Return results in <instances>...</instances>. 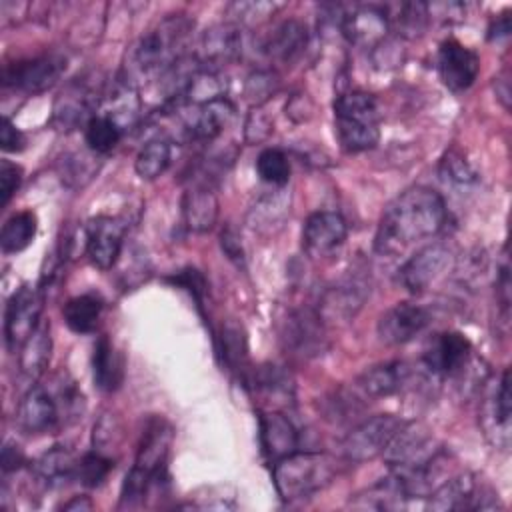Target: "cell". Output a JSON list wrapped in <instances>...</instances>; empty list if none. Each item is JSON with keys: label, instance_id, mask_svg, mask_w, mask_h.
Here are the masks:
<instances>
[{"label": "cell", "instance_id": "cell-1", "mask_svg": "<svg viewBox=\"0 0 512 512\" xmlns=\"http://www.w3.org/2000/svg\"><path fill=\"white\" fill-rule=\"evenodd\" d=\"M446 202L428 186H412L382 212L374 250L382 256L402 254L410 244L438 234L446 224Z\"/></svg>", "mask_w": 512, "mask_h": 512}, {"label": "cell", "instance_id": "cell-2", "mask_svg": "<svg viewBox=\"0 0 512 512\" xmlns=\"http://www.w3.org/2000/svg\"><path fill=\"white\" fill-rule=\"evenodd\" d=\"M172 438V426L162 416H154L146 422L136 450V460L122 482L120 508H140L154 490H162L168 484Z\"/></svg>", "mask_w": 512, "mask_h": 512}, {"label": "cell", "instance_id": "cell-3", "mask_svg": "<svg viewBox=\"0 0 512 512\" xmlns=\"http://www.w3.org/2000/svg\"><path fill=\"white\" fill-rule=\"evenodd\" d=\"M194 20L186 14H170L146 30L130 52V64L138 74H164L184 56V46L192 34Z\"/></svg>", "mask_w": 512, "mask_h": 512}, {"label": "cell", "instance_id": "cell-4", "mask_svg": "<svg viewBox=\"0 0 512 512\" xmlns=\"http://www.w3.org/2000/svg\"><path fill=\"white\" fill-rule=\"evenodd\" d=\"M338 474V462L326 452H292L272 464V478L284 502L304 500L324 490Z\"/></svg>", "mask_w": 512, "mask_h": 512}, {"label": "cell", "instance_id": "cell-5", "mask_svg": "<svg viewBox=\"0 0 512 512\" xmlns=\"http://www.w3.org/2000/svg\"><path fill=\"white\" fill-rule=\"evenodd\" d=\"M106 86L92 76L70 80L56 96L50 124L60 132L84 128L88 120L98 114Z\"/></svg>", "mask_w": 512, "mask_h": 512}, {"label": "cell", "instance_id": "cell-6", "mask_svg": "<svg viewBox=\"0 0 512 512\" xmlns=\"http://www.w3.org/2000/svg\"><path fill=\"white\" fill-rule=\"evenodd\" d=\"M66 70V56L44 52L32 58H22L4 64L2 86L24 94H42L50 90Z\"/></svg>", "mask_w": 512, "mask_h": 512}, {"label": "cell", "instance_id": "cell-7", "mask_svg": "<svg viewBox=\"0 0 512 512\" xmlns=\"http://www.w3.org/2000/svg\"><path fill=\"white\" fill-rule=\"evenodd\" d=\"M498 494L488 486L480 484V480L462 472L446 478L440 486H436L428 496L430 510H494L498 508Z\"/></svg>", "mask_w": 512, "mask_h": 512}, {"label": "cell", "instance_id": "cell-8", "mask_svg": "<svg viewBox=\"0 0 512 512\" xmlns=\"http://www.w3.org/2000/svg\"><path fill=\"white\" fill-rule=\"evenodd\" d=\"M406 422L394 414H376L354 426L344 442L342 452L350 462H366L382 456L394 436Z\"/></svg>", "mask_w": 512, "mask_h": 512}, {"label": "cell", "instance_id": "cell-9", "mask_svg": "<svg viewBox=\"0 0 512 512\" xmlns=\"http://www.w3.org/2000/svg\"><path fill=\"white\" fill-rule=\"evenodd\" d=\"M44 290L40 286L22 284L10 296L4 312V340L10 352H16L26 338L40 326L44 310Z\"/></svg>", "mask_w": 512, "mask_h": 512}, {"label": "cell", "instance_id": "cell-10", "mask_svg": "<svg viewBox=\"0 0 512 512\" xmlns=\"http://www.w3.org/2000/svg\"><path fill=\"white\" fill-rule=\"evenodd\" d=\"M454 264L452 250L442 242H432L412 254L398 270V284L410 294L428 290L438 278H442Z\"/></svg>", "mask_w": 512, "mask_h": 512}, {"label": "cell", "instance_id": "cell-11", "mask_svg": "<svg viewBox=\"0 0 512 512\" xmlns=\"http://www.w3.org/2000/svg\"><path fill=\"white\" fill-rule=\"evenodd\" d=\"M16 424L26 434H48L66 426L64 412L50 386L34 384L28 388L18 404Z\"/></svg>", "mask_w": 512, "mask_h": 512}, {"label": "cell", "instance_id": "cell-12", "mask_svg": "<svg viewBox=\"0 0 512 512\" xmlns=\"http://www.w3.org/2000/svg\"><path fill=\"white\" fill-rule=\"evenodd\" d=\"M124 236L126 222L118 216H96L88 220L84 228L88 260L100 270H110L118 262Z\"/></svg>", "mask_w": 512, "mask_h": 512}, {"label": "cell", "instance_id": "cell-13", "mask_svg": "<svg viewBox=\"0 0 512 512\" xmlns=\"http://www.w3.org/2000/svg\"><path fill=\"white\" fill-rule=\"evenodd\" d=\"M470 356H472L470 340L464 334L450 330V332L436 334V338L426 348L422 362L432 376L450 378L460 374L470 364Z\"/></svg>", "mask_w": 512, "mask_h": 512}, {"label": "cell", "instance_id": "cell-14", "mask_svg": "<svg viewBox=\"0 0 512 512\" xmlns=\"http://www.w3.org/2000/svg\"><path fill=\"white\" fill-rule=\"evenodd\" d=\"M436 68L442 84L448 90L462 92L474 84L480 72V58L472 48L460 44L458 40H444L438 48Z\"/></svg>", "mask_w": 512, "mask_h": 512}, {"label": "cell", "instance_id": "cell-15", "mask_svg": "<svg viewBox=\"0 0 512 512\" xmlns=\"http://www.w3.org/2000/svg\"><path fill=\"white\" fill-rule=\"evenodd\" d=\"M430 310L414 302H398L388 308L378 320V338L388 346H400L416 338L428 324Z\"/></svg>", "mask_w": 512, "mask_h": 512}, {"label": "cell", "instance_id": "cell-16", "mask_svg": "<svg viewBox=\"0 0 512 512\" xmlns=\"http://www.w3.org/2000/svg\"><path fill=\"white\" fill-rule=\"evenodd\" d=\"M348 226L338 212L318 210L310 214L302 228V250L308 258H324L346 240Z\"/></svg>", "mask_w": 512, "mask_h": 512}, {"label": "cell", "instance_id": "cell-17", "mask_svg": "<svg viewBox=\"0 0 512 512\" xmlns=\"http://www.w3.org/2000/svg\"><path fill=\"white\" fill-rule=\"evenodd\" d=\"M388 16L384 6L364 4L352 6L348 12L342 14L340 30L350 44L362 48H378L388 32Z\"/></svg>", "mask_w": 512, "mask_h": 512}, {"label": "cell", "instance_id": "cell-18", "mask_svg": "<svg viewBox=\"0 0 512 512\" xmlns=\"http://www.w3.org/2000/svg\"><path fill=\"white\" fill-rule=\"evenodd\" d=\"M244 50V36L236 22H224L208 28L200 38V52L196 58L204 68L220 70L222 66L240 58Z\"/></svg>", "mask_w": 512, "mask_h": 512}, {"label": "cell", "instance_id": "cell-19", "mask_svg": "<svg viewBox=\"0 0 512 512\" xmlns=\"http://www.w3.org/2000/svg\"><path fill=\"white\" fill-rule=\"evenodd\" d=\"M234 112L236 108L226 96L194 106V114L184 122V136L190 142H202V144L212 142L232 122Z\"/></svg>", "mask_w": 512, "mask_h": 512}, {"label": "cell", "instance_id": "cell-20", "mask_svg": "<svg viewBox=\"0 0 512 512\" xmlns=\"http://www.w3.org/2000/svg\"><path fill=\"white\" fill-rule=\"evenodd\" d=\"M260 448L264 458L274 464L298 450V430L282 412H258Z\"/></svg>", "mask_w": 512, "mask_h": 512}, {"label": "cell", "instance_id": "cell-21", "mask_svg": "<svg viewBox=\"0 0 512 512\" xmlns=\"http://www.w3.org/2000/svg\"><path fill=\"white\" fill-rule=\"evenodd\" d=\"M510 416H512V400H510V370L502 372L500 382L484 400L482 408V426L486 434H492V442L496 446L506 448L510 438Z\"/></svg>", "mask_w": 512, "mask_h": 512}, {"label": "cell", "instance_id": "cell-22", "mask_svg": "<svg viewBox=\"0 0 512 512\" xmlns=\"http://www.w3.org/2000/svg\"><path fill=\"white\" fill-rule=\"evenodd\" d=\"M308 28L300 20H284L272 28V32L262 40V52L280 64H292L306 50Z\"/></svg>", "mask_w": 512, "mask_h": 512}, {"label": "cell", "instance_id": "cell-23", "mask_svg": "<svg viewBox=\"0 0 512 512\" xmlns=\"http://www.w3.org/2000/svg\"><path fill=\"white\" fill-rule=\"evenodd\" d=\"M182 222L190 232L202 234L218 220V198L206 182H196L182 194Z\"/></svg>", "mask_w": 512, "mask_h": 512}, {"label": "cell", "instance_id": "cell-24", "mask_svg": "<svg viewBox=\"0 0 512 512\" xmlns=\"http://www.w3.org/2000/svg\"><path fill=\"white\" fill-rule=\"evenodd\" d=\"M286 346H290L300 356L318 354L324 348L322 318L314 310H296L290 314L284 332Z\"/></svg>", "mask_w": 512, "mask_h": 512}, {"label": "cell", "instance_id": "cell-25", "mask_svg": "<svg viewBox=\"0 0 512 512\" xmlns=\"http://www.w3.org/2000/svg\"><path fill=\"white\" fill-rule=\"evenodd\" d=\"M408 378H410L408 364L402 360H392V362H382L372 368H366L358 376L356 386L368 398H384L400 392L408 382Z\"/></svg>", "mask_w": 512, "mask_h": 512}, {"label": "cell", "instance_id": "cell-26", "mask_svg": "<svg viewBox=\"0 0 512 512\" xmlns=\"http://www.w3.org/2000/svg\"><path fill=\"white\" fill-rule=\"evenodd\" d=\"M78 456L66 446H52L32 462L34 478L46 488H60L76 482Z\"/></svg>", "mask_w": 512, "mask_h": 512}, {"label": "cell", "instance_id": "cell-27", "mask_svg": "<svg viewBox=\"0 0 512 512\" xmlns=\"http://www.w3.org/2000/svg\"><path fill=\"white\" fill-rule=\"evenodd\" d=\"M94 384L100 392H116L124 382V358L108 336H100L92 352Z\"/></svg>", "mask_w": 512, "mask_h": 512}, {"label": "cell", "instance_id": "cell-28", "mask_svg": "<svg viewBox=\"0 0 512 512\" xmlns=\"http://www.w3.org/2000/svg\"><path fill=\"white\" fill-rule=\"evenodd\" d=\"M368 290L360 282H344L330 290L320 300L318 314L322 320H350L362 308Z\"/></svg>", "mask_w": 512, "mask_h": 512}, {"label": "cell", "instance_id": "cell-29", "mask_svg": "<svg viewBox=\"0 0 512 512\" xmlns=\"http://www.w3.org/2000/svg\"><path fill=\"white\" fill-rule=\"evenodd\" d=\"M52 356V336H50V322H40V326L26 338V342L18 348V366L20 372L28 380L40 378Z\"/></svg>", "mask_w": 512, "mask_h": 512}, {"label": "cell", "instance_id": "cell-30", "mask_svg": "<svg viewBox=\"0 0 512 512\" xmlns=\"http://www.w3.org/2000/svg\"><path fill=\"white\" fill-rule=\"evenodd\" d=\"M216 352L222 360V364L238 374L242 380H246L250 368H248V344L246 334L242 326L228 322L222 326V332L216 334Z\"/></svg>", "mask_w": 512, "mask_h": 512}, {"label": "cell", "instance_id": "cell-31", "mask_svg": "<svg viewBox=\"0 0 512 512\" xmlns=\"http://www.w3.org/2000/svg\"><path fill=\"white\" fill-rule=\"evenodd\" d=\"M104 308V300L96 292H86L66 300L62 306V318L66 326L76 334L94 332Z\"/></svg>", "mask_w": 512, "mask_h": 512}, {"label": "cell", "instance_id": "cell-32", "mask_svg": "<svg viewBox=\"0 0 512 512\" xmlns=\"http://www.w3.org/2000/svg\"><path fill=\"white\" fill-rule=\"evenodd\" d=\"M336 136L344 152L358 154L374 148L380 138L378 122L372 120H352V118H334Z\"/></svg>", "mask_w": 512, "mask_h": 512}, {"label": "cell", "instance_id": "cell-33", "mask_svg": "<svg viewBox=\"0 0 512 512\" xmlns=\"http://www.w3.org/2000/svg\"><path fill=\"white\" fill-rule=\"evenodd\" d=\"M406 500L408 498L402 492L400 484L390 474L388 478H382L380 482L372 484L364 492L356 494V498L350 500V506L360 510H396V508H402Z\"/></svg>", "mask_w": 512, "mask_h": 512}, {"label": "cell", "instance_id": "cell-34", "mask_svg": "<svg viewBox=\"0 0 512 512\" xmlns=\"http://www.w3.org/2000/svg\"><path fill=\"white\" fill-rule=\"evenodd\" d=\"M172 162V140L166 136L150 138L134 160V170L142 180H154L166 172Z\"/></svg>", "mask_w": 512, "mask_h": 512}, {"label": "cell", "instance_id": "cell-35", "mask_svg": "<svg viewBox=\"0 0 512 512\" xmlns=\"http://www.w3.org/2000/svg\"><path fill=\"white\" fill-rule=\"evenodd\" d=\"M38 218L32 210L12 214L0 232V248L4 254H18L28 248L36 236Z\"/></svg>", "mask_w": 512, "mask_h": 512}, {"label": "cell", "instance_id": "cell-36", "mask_svg": "<svg viewBox=\"0 0 512 512\" xmlns=\"http://www.w3.org/2000/svg\"><path fill=\"white\" fill-rule=\"evenodd\" d=\"M124 134V128L104 112L94 114L84 126V140L90 152L108 154L114 150Z\"/></svg>", "mask_w": 512, "mask_h": 512}, {"label": "cell", "instance_id": "cell-37", "mask_svg": "<svg viewBox=\"0 0 512 512\" xmlns=\"http://www.w3.org/2000/svg\"><path fill=\"white\" fill-rule=\"evenodd\" d=\"M386 10V8H384ZM394 14H388V26L396 28L398 34L406 38H416L424 32L428 18H430V6L424 2H404L394 6Z\"/></svg>", "mask_w": 512, "mask_h": 512}, {"label": "cell", "instance_id": "cell-38", "mask_svg": "<svg viewBox=\"0 0 512 512\" xmlns=\"http://www.w3.org/2000/svg\"><path fill=\"white\" fill-rule=\"evenodd\" d=\"M334 118L372 120L378 122L376 98L364 90H350L334 100Z\"/></svg>", "mask_w": 512, "mask_h": 512}, {"label": "cell", "instance_id": "cell-39", "mask_svg": "<svg viewBox=\"0 0 512 512\" xmlns=\"http://www.w3.org/2000/svg\"><path fill=\"white\" fill-rule=\"evenodd\" d=\"M96 160L98 158H96L94 152H90V154H80V152L64 154L60 158V164H58L60 180L70 188L84 186L98 172V162Z\"/></svg>", "mask_w": 512, "mask_h": 512}, {"label": "cell", "instance_id": "cell-40", "mask_svg": "<svg viewBox=\"0 0 512 512\" xmlns=\"http://www.w3.org/2000/svg\"><path fill=\"white\" fill-rule=\"evenodd\" d=\"M284 190L272 192L268 196H262L252 208H250V226L252 228H262V226H280L286 214L290 212V202L288 196L282 194Z\"/></svg>", "mask_w": 512, "mask_h": 512}, {"label": "cell", "instance_id": "cell-41", "mask_svg": "<svg viewBox=\"0 0 512 512\" xmlns=\"http://www.w3.org/2000/svg\"><path fill=\"white\" fill-rule=\"evenodd\" d=\"M256 172L262 182L282 188L290 180V160L282 148H264L256 158Z\"/></svg>", "mask_w": 512, "mask_h": 512}, {"label": "cell", "instance_id": "cell-42", "mask_svg": "<svg viewBox=\"0 0 512 512\" xmlns=\"http://www.w3.org/2000/svg\"><path fill=\"white\" fill-rule=\"evenodd\" d=\"M112 470H114V458L94 448L78 458L76 482L82 484L84 488H96L108 478Z\"/></svg>", "mask_w": 512, "mask_h": 512}, {"label": "cell", "instance_id": "cell-43", "mask_svg": "<svg viewBox=\"0 0 512 512\" xmlns=\"http://www.w3.org/2000/svg\"><path fill=\"white\" fill-rule=\"evenodd\" d=\"M440 174L444 180L458 186H468L478 180V172L458 148L446 150V154L440 160Z\"/></svg>", "mask_w": 512, "mask_h": 512}, {"label": "cell", "instance_id": "cell-44", "mask_svg": "<svg viewBox=\"0 0 512 512\" xmlns=\"http://www.w3.org/2000/svg\"><path fill=\"white\" fill-rule=\"evenodd\" d=\"M166 282H170V284H174V286L186 290V292L194 298L198 310H200V312L204 310V306H206V296H208V282H206V278H204V274H202L200 270H196V268H192V266L182 268V270H178L176 274L166 276Z\"/></svg>", "mask_w": 512, "mask_h": 512}, {"label": "cell", "instance_id": "cell-45", "mask_svg": "<svg viewBox=\"0 0 512 512\" xmlns=\"http://www.w3.org/2000/svg\"><path fill=\"white\" fill-rule=\"evenodd\" d=\"M276 88H278L276 74L268 70H258L246 78L244 94L250 102H256V106H260L264 100H268L276 92Z\"/></svg>", "mask_w": 512, "mask_h": 512}, {"label": "cell", "instance_id": "cell-46", "mask_svg": "<svg viewBox=\"0 0 512 512\" xmlns=\"http://www.w3.org/2000/svg\"><path fill=\"white\" fill-rule=\"evenodd\" d=\"M22 184V168L10 160H0V206L4 208Z\"/></svg>", "mask_w": 512, "mask_h": 512}, {"label": "cell", "instance_id": "cell-47", "mask_svg": "<svg viewBox=\"0 0 512 512\" xmlns=\"http://www.w3.org/2000/svg\"><path fill=\"white\" fill-rule=\"evenodd\" d=\"M282 4H270V2H234L228 6V12L236 16V22H250L258 18L272 16Z\"/></svg>", "mask_w": 512, "mask_h": 512}, {"label": "cell", "instance_id": "cell-48", "mask_svg": "<svg viewBox=\"0 0 512 512\" xmlns=\"http://www.w3.org/2000/svg\"><path fill=\"white\" fill-rule=\"evenodd\" d=\"M116 432H118V422L114 416L110 414H104L98 424H94V448L108 454L106 450L110 446H116L118 444V438H116ZM110 456V454H108Z\"/></svg>", "mask_w": 512, "mask_h": 512}, {"label": "cell", "instance_id": "cell-49", "mask_svg": "<svg viewBox=\"0 0 512 512\" xmlns=\"http://www.w3.org/2000/svg\"><path fill=\"white\" fill-rule=\"evenodd\" d=\"M220 246H222V252L228 256V260H232L236 266H244V248L238 232L232 226L222 228Z\"/></svg>", "mask_w": 512, "mask_h": 512}, {"label": "cell", "instance_id": "cell-50", "mask_svg": "<svg viewBox=\"0 0 512 512\" xmlns=\"http://www.w3.org/2000/svg\"><path fill=\"white\" fill-rule=\"evenodd\" d=\"M270 132H272L270 120H266V116L260 112V106H256V110H252L246 120V140L262 142L264 138H268Z\"/></svg>", "mask_w": 512, "mask_h": 512}, {"label": "cell", "instance_id": "cell-51", "mask_svg": "<svg viewBox=\"0 0 512 512\" xmlns=\"http://www.w3.org/2000/svg\"><path fill=\"white\" fill-rule=\"evenodd\" d=\"M26 138L24 134L12 124V120L8 116L2 118V126H0V146L4 152H20L24 150Z\"/></svg>", "mask_w": 512, "mask_h": 512}, {"label": "cell", "instance_id": "cell-52", "mask_svg": "<svg viewBox=\"0 0 512 512\" xmlns=\"http://www.w3.org/2000/svg\"><path fill=\"white\" fill-rule=\"evenodd\" d=\"M26 462V456L24 452L20 450V446L12 444V442H6L4 448H2V458H0V466H2V472L8 474V472H16L18 468H22Z\"/></svg>", "mask_w": 512, "mask_h": 512}, {"label": "cell", "instance_id": "cell-53", "mask_svg": "<svg viewBox=\"0 0 512 512\" xmlns=\"http://www.w3.org/2000/svg\"><path fill=\"white\" fill-rule=\"evenodd\" d=\"M494 90H496V98L502 102V106L508 110L510 108V74L508 70H504L502 74H498L494 78Z\"/></svg>", "mask_w": 512, "mask_h": 512}, {"label": "cell", "instance_id": "cell-54", "mask_svg": "<svg viewBox=\"0 0 512 512\" xmlns=\"http://www.w3.org/2000/svg\"><path fill=\"white\" fill-rule=\"evenodd\" d=\"M510 36V16L502 14L500 18H496V22H492V26L488 28V40H502Z\"/></svg>", "mask_w": 512, "mask_h": 512}, {"label": "cell", "instance_id": "cell-55", "mask_svg": "<svg viewBox=\"0 0 512 512\" xmlns=\"http://www.w3.org/2000/svg\"><path fill=\"white\" fill-rule=\"evenodd\" d=\"M92 502L88 496H74L70 502L62 504V510H90Z\"/></svg>", "mask_w": 512, "mask_h": 512}]
</instances>
